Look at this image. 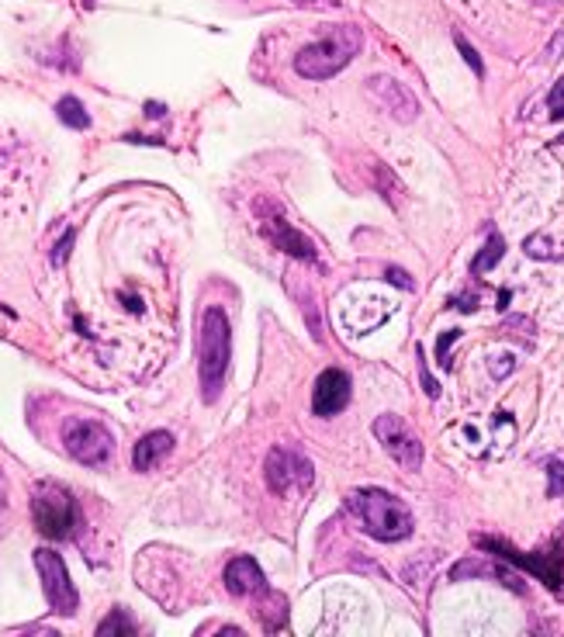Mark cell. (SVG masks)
<instances>
[{
	"label": "cell",
	"mask_w": 564,
	"mask_h": 637,
	"mask_svg": "<svg viewBox=\"0 0 564 637\" xmlns=\"http://www.w3.org/2000/svg\"><path fill=\"white\" fill-rule=\"evenodd\" d=\"M454 42H457V49H461V56L468 59V66H471V70H475L478 77H485V63H481V56H478V52L468 46V39H464V35H454Z\"/></svg>",
	"instance_id": "44dd1931"
},
{
	"label": "cell",
	"mask_w": 564,
	"mask_h": 637,
	"mask_svg": "<svg viewBox=\"0 0 564 637\" xmlns=\"http://www.w3.org/2000/svg\"><path fill=\"white\" fill-rule=\"evenodd\" d=\"M63 444L73 461L90 464V468L111 457V433L97 419H70L63 426Z\"/></svg>",
	"instance_id": "ba28073f"
},
{
	"label": "cell",
	"mask_w": 564,
	"mask_h": 637,
	"mask_svg": "<svg viewBox=\"0 0 564 637\" xmlns=\"http://www.w3.org/2000/svg\"><path fill=\"white\" fill-rule=\"evenodd\" d=\"M263 232L270 236V243L277 246V250H284L288 257H298V260H305V264H315V246L308 243V239L302 236V232H295L288 226L284 219H270V222H263Z\"/></svg>",
	"instance_id": "4fadbf2b"
},
{
	"label": "cell",
	"mask_w": 564,
	"mask_h": 637,
	"mask_svg": "<svg viewBox=\"0 0 564 637\" xmlns=\"http://www.w3.org/2000/svg\"><path fill=\"white\" fill-rule=\"evenodd\" d=\"M70 246H73V232H66V239L56 246V253H52V264H63L66 260V253H70Z\"/></svg>",
	"instance_id": "4316f807"
},
{
	"label": "cell",
	"mask_w": 564,
	"mask_h": 637,
	"mask_svg": "<svg viewBox=\"0 0 564 637\" xmlns=\"http://www.w3.org/2000/svg\"><path fill=\"white\" fill-rule=\"evenodd\" d=\"M350 378L340 371V367H329V371L319 374L312 392V412L315 416H336L350 406Z\"/></svg>",
	"instance_id": "8fae6325"
},
{
	"label": "cell",
	"mask_w": 564,
	"mask_h": 637,
	"mask_svg": "<svg viewBox=\"0 0 564 637\" xmlns=\"http://www.w3.org/2000/svg\"><path fill=\"white\" fill-rule=\"evenodd\" d=\"M502 250H506V243H502L499 232H492V236H488V243H485V250H481L478 257H475V264H471V274H485V271H492V267L502 260Z\"/></svg>",
	"instance_id": "2e32d148"
},
{
	"label": "cell",
	"mask_w": 564,
	"mask_h": 637,
	"mask_svg": "<svg viewBox=\"0 0 564 637\" xmlns=\"http://www.w3.org/2000/svg\"><path fill=\"white\" fill-rule=\"evenodd\" d=\"M388 281H391V284H398V288H405V291H412V281H409V274H405V271H398V267H388Z\"/></svg>",
	"instance_id": "484cf974"
},
{
	"label": "cell",
	"mask_w": 564,
	"mask_h": 637,
	"mask_svg": "<svg viewBox=\"0 0 564 637\" xmlns=\"http://www.w3.org/2000/svg\"><path fill=\"white\" fill-rule=\"evenodd\" d=\"M132 631H135V624H132L129 617H125L122 610H115L101 627H97V634H101V637H108V634H132Z\"/></svg>",
	"instance_id": "d6986e66"
},
{
	"label": "cell",
	"mask_w": 564,
	"mask_h": 637,
	"mask_svg": "<svg viewBox=\"0 0 564 637\" xmlns=\"http://www.w3.org/2000/svg\"><path fill=\"white\" fill-rule=\"evenodd\" d=\"M347 509L360 520V527L374 537V541H405L412 534V509L398 496L385 489H353L347 492Z\"/></svg>",
	"instance_id": "6da1fadb"
},
{
	"label": "cell",
	"mask_w": 564,
	"mask_h": 637,
	"mask_svg": "<svg viewBox=\"0 0 564 637\" xmlns=\"http://www.w3.org/2000/svg\"><path fill=\"white\" fill-rule=\"evenodd\" d=\"M478 544L485 547V551H495L499 558H506L509 565L526 568V572L537 575L551 592L564 596V544L551 547V551H544V554H523V551H516V547H509L506 541H495V537H478Z\"/></svg>",
	"instance_id": "5b68a950"
},
{
	"label": "cell",
	"mask_w": 564,
	"mask_h": 637,
	"mask_svg": "<svg viewBox=\"0 0 564 637\" xmlns=\"http://www.w3.org/2000/svg\"><path fill=\"white\" fill-rule=\"evenodd\" d=\"M225 589L239 599H250V596H263L267 592V575L250 554H239L225 565Z\"/></svg>",
	"instance_id": "7c38bea8"
},
{
	"label": "cell",
	"mask_w": 564,
	"mask_h": 637,
	"mask_svg": "<svg viewBox=\"0 0 564 637\" xmlns=\"http://www.w3.org/2000/svg\"><path fill=\"white\" fill-rule=\"evenodd\" d=\"M315 482L312 461L298 451V447H274L267 454V485L274 496H291V492H302Z\"/></svg>",
	"instance_id": "8992f818"
},
{
	"label": "cell",
	"mask_w": 564,
	"mask_h": 637,
	"mask_svg": "<svg viewBox=\"0 0 564 637\" xmlns=\"http://www.w3.org/2000/svg\"><path fill=\"white\" fill-rule=\"evenodd\" d=\"M35 568H39V575H42V589H45V599H49L52 613L73 617L80 599H77V589H73L63 558H59L56 551H49V547H39V551H35Z\"/></svg>",
	"instance_id": "52a82bcc"
},
{
	"label": "cell",
	"mask_w": 564,
	"mask_h": 637,
	"mask_svg": "<svg viewBox=\"0 0 564 637\" xmlns=\"http://www.w3.org/2000/svg\"><path fill=\"white\" fill-rule=\"evenodd\" d=\"M457 336H461V333H457V329H447V333L440 336V347H436V357H440V364H443V367H450V357H447V350H450V343H454Z\"/></svg>",
	"instance_id": "cb8c5ba5"
},
{
	"label": "cell",
	"mask_w": 564,
	"mask_h": 637,
	"mask_svg": "<svg viewBox=\"0 0 564 637\" xmlns=\"http://www.w3.org/2000/svg\"><path fill=\"white\" fill-rule=\"evenodd\" d=\"M232 361V326L225 312L212 305L201 316V340H198V371H201V399L212 406L222 395L225 374Z\"/></svg>",
	"instance_id": "7a4b0ae2"
},
{
	"label": "cell",
	"mask_w": 564,
	"mask_h": 637,
	"mask_svg": "<svg viewBox=\"0 0 564 637\" xmlns=\"http://www.w3.org/2000/svg\"><path fill=\"white\" fill-rule=\"evenodd\" d=\"M468 575H495V579H502L506 586H513V589L523 592V586H520V579H516V575L502 572V568H492V565H481V561H464V565H457L454 572H450V579L461 582V579H468Z\"/></svg>",
	"instance_id": "9a60e30c"
},
{
	"label": "cell",
	"mask_w": 564,
	"mask_h": 637,
	"mask_svg": "<svg viewBox=\"0 0 564 637\" xmlns=\"http://www.w3.org/2000/svg\"><path fill=\"white\" fill-rule=\"evenodd\" d=\"M547 478H551V485H547V496H564V454L551 457L547 461Z\"/></svg>",
	"instance_id": "ac0fdd59"
},
{
	"label": "cell",
	"mask_w": 564,
	"mask_h": 637,
	"mask_svg": "<svg viewBox=\"0 0 564 637\" xmlns=\"http://www.w3.org/2000/svg\"><path fill=\"white\" fill-rule=\"evenodd\" d=\"M416 361H419V374H423V388H426V395H430V399H436V395H440V385H436V381H433L430 367H426V361H423V347H416Z\"/></svg>",
	"instance_id": "7402d4cb"
},
{
	"label": "cell",
	"mask_w": 564,
	"mask_h": 637,
	"mask_svg": "<svg viewBox=\"0 0 564 637\" xmlns=\"http://www.w3.org/2000/svg\"><path fill=\"white\" fill-rule=\"evenodd\" d=\"M374 437L381 440V447H385L405 471L423 468V444H419V437L398 416L385 412V416L374 419Z\"/></svg>",
	"instance_id": "9c48e42d"
},
{
	"label": "cell",
	"mask_w": 564,
	"mask_h": 637,
	"mask_svg": "<svg viewBox=\"0 0 564 637\" xmlns=\"http://www.w3.org/2000/svg\"><path fill=\"white\" fill-rule=\"evenodd\" d=\"M564 49V35H561V39L558 42H554V46H551V59H558V52Z\"/></svg>",
	"instance_id": "f546056e"
},
{
	"label": "cell",
	"mask_w": 564,
	"mask_h": 637,
	"mask_svg": "<svg viewBox=\"0 0 564 637\" xmlns=\"http://www.w3.org/2000/svg\"><path fill=\"white\" fill-rule=\"evenodd\" d=\"M475 302H478L475 295H468V298H454V309H461V312H475Z\"/></svg>",
	"instance_id": "83f0119b"
},
{
	"label": "cell",
	"mask_w": 564,
	"mask_h": 637,
	"mask_svg": "<svg viewBox=\"0 0 564 637\" xmlns=\"http://www.w3.org/2000/svg\"><path fill=\"white\" fill-rule=\"evenodd\" d=\"M523 250L526 253H530V257H544V260H551L554 257V250H551V239H547V236H530V239H526V243H523Z\"/></svg>",
	"instance_id": "ffe728a7"
},
{
	"label": "cell",
	"mask_w": 564,
	"mask_h": 637,
	"mask_svg": "<svg viewBox=\"0 0 564 637\" xmlns=\"http://www.w3.org/2000/svg\"><path fill=\"white\" fill-rule=\"evenodd\" d=\"M56 115L63 125H70V129H87L90 125V115L84 111V104L77 101V97H63V101L56 104Z\"/></svg>",
	"instance_id": "e0dca14e"
},
{
	"label": "cell",
	"mask_w": 564,
	"mask_h": 637,
	"mask_svg": "<svg viewBox=\"0 0 564 637\" xmlns=\"http://www.w3.org/2000/svg\"><path fill=\"white\" fill-rule=\"evenodd\" d=\"M360 46H364V35H360V28H353V25H333L319 42L305 46L295 56L298 77H305V80H329V77H336L343 66H350V59L357 56Z\"/></svg>",
	"instance_id": "3957f363"
},
{
	"label": "cell",
	"mask_w": 564,
	"mask_h": 637,
	"mask_svg": "<svg viewBox=\"0 0 564 637\" xmlns=\"http://www.w3.org/2000/svg\"><path fill=\"white\" fill-rule=\"evenodd\" d=\"M547 108H551V118H564V77L554 84L551 97H547Z\"/></svg>",
	"instance_id": "603a6c76"
},
{
	"label": "cell",
	"mask_w": 564,
	"mask_h": 637,
	"mask_svg": "<svg viewBox=\"0 0 564 637\" xmlns=\"http://www.w3.org/2000/svg\"><path fill=\"white\" fill-rule=\"evenodd\" d=\"M295 4H305V7H340L343 0H295Z\"/></svg>",
	"instance_id": "f1b7e54d"
},
{
	"label": "cell",
	"mask_w": 564,
	"mask_h": 637,
	"mask_svg": "<svg viewBox=\"0 0 564 637\" xmlns=\"http://www.w3.org/2000/svg\"><path fill=\"white\" fill-rule=\"evenodd\" d=\"M170 451H174V433H167V430L146 433V437L135 444V454H132L135 471H149L156 461H163Z\"/></svg>",
	"instance_id": "5bb4252c"
},
{
	"label": "cell",
	"mask_w": 564,
	"mask_h": 637,
	"mask_svg": "<svg viewBox=\"0 0 564 637\" xmlns=\"http://www.w3.org/2000/svg\"><path fill=\"white\" fill-rule=\"evenodd\" d=\"M367 94H371L391 118H398V122H412V118L419 115L416 94H412L405 84H398V80H391V77H371V80H367Z\"/></svg>",
	"instance_id": "30bf717a"
},
{
	"label": "cell",
	"mask_w": 564,
	"mask_h": 637,
	"mask_svg": "<svg viewBox=\"0 0 564 637\" xmlns=\"http://www.w3.org/2000/svg\"><path fill=\"white\" fill-rule=\"evenodd\" d=\"M32 520L49 541H70L80 527V506L63 485L45 482L32 496Z\"/></svg>",
	"instance_id": "277c9868"
},
{
	"label": "cell",
	"mask_w": 564,
	"mask_h": 637,
	"mask_svg": "<svg viewBox=\"0 0 564 637\" xmlns=\"http://www.w3.org/2000/svg\"><path fill=\"white\" fill-rule=\"evenodd\" d=\"M513 357H509V354H499V357H492V374H495V378H506V374L509 371H513Z\"/></svg>",
	"instance_id": "d4e9b609"
}]
</instances>
